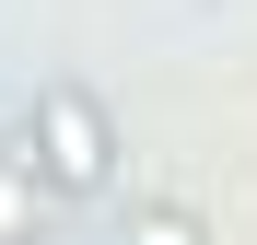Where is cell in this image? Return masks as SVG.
I'll return each mask as SVG.
<instances>
[{
	"instance_id": "cell-1",
	"label": "cell",
	"mask_w": 257,
	"mask_h": 245,
	"mask_svg": "<svg viewBox=\"0 0 257 245\" xmlns=\"http://www.w3.org/2000/svg\"><path fill=\"white\" fill-rule=\"evenodd\" d=\"M105 175H117V117L82 94V82H47V94H35V187L94 198Z\"/></svg>"
},
{
	"instance_id": "cell-2",
	"label": "cell",
	"mask_w": 257,
	"mask_h": 245,
	"mask_svg": "<svg viewBox=\"0 0 257 245\" xmlns=\"http://www.w3.org/2000/svg\"><path fill=\"white\" fill-rule=\"evenodd\" d=\"M0 245H35V163L0 152Z\"/></svg>"
},
{
	"instance_id": "cell-3",
	"label": "cell",
	"mask_w": 257,
	"mask_h": 245,
	"mask_svg": "<svg viewBox=\"0 0 257 245\" xmlns=\"http://www.w3.org/2000/svg\"><path fill=\"white\" fill-rule=\"evenodd\" d=\"M128 245H210V233H199V210H176V198H141V210H128Z\"/></svg>"
}]
</instances>
